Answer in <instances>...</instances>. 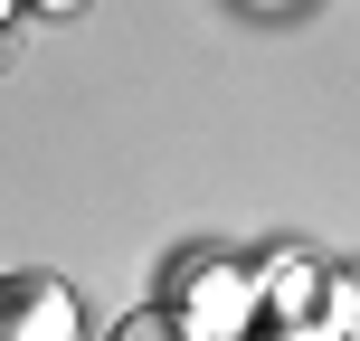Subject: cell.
<instances>
[{
	"instance_id": "obj_1",
	"label": "cell",
	"mask_w": 360,
	"mask_h": 341,
	"mask_svg": "<svg viewBox=\"0 0 360 341\" xmlns=\"http://www.w3.org/2000/svg\"><path fill=\"white\" fill-rule=\"evenodd\" d=\"M256 323L285 341H332L342 332V275H323L313 256H266L256 266Z\"/></svg>"
},
{
	"instance_id": "obj_2",
	"label": "cell",
	"mask_w": 360,
	"mask_h": 341,
	"mask_svg": "<svg viewBox=\"0 0 360 341\" xmlns=\"http://www.w3.org/2000/svg\"><path fill=\"white\" fill-rule=\"evenodd\" d=\"M171 313L199 341H237L256 323V266H228V256H199V266L171 275Z\"/></svg>"
},
{
	"instance_id": "obj_3",
	"label": "cell",
	"mask_w": 360,
	"mask_h": 341,
	"mask_svg": "<svg viewBox=\"0 0 360 341\" xmlns=\"http://www.w3.org/2000/svg\"><path fill=\"white\" fill-rule=\"evenodd\" d=\"M0 341H86V313L57 275H0Z\"/></svg>"
},
{
	"instance_id": "obj_4",
	"label": "cell",
	"mask_w": 360,
	"mask_h": 341,
	"mask_svg": "<svg viewBox=\"0 0 360 341\" xmlns=\"http://www.w3.org/2000/svg\"><path fill=\"white\" fill-rule=\"evenodd\" d=\"M105 341H199L190 323H180V313L171 304H143V313H124V323H114Z\"/></svg>"
},
{
	"instance_id": "obj_5",
	"label": "cell",
	"mask_w": 360,
	"mask_h": 341,
	"mask_svg": "<svg viewBox=\"0 0 360 341\" xmlns=\"http://www.w3.org/2000/svg\"><path fill=\"white\" fill-rule=\"evenodd\" d=\"M332 341H360V275H342V332Z\"/></svg>"
},
{
	"instance_id": "obj_6",
	"label": "cell",
	"mask_w": 360,
	"mask_h": 341,
	"mask_svg": "<svg viewBox=\"0 0 360 341\" xmlns=\"http://www.w3.org/2000/svg\"><path fill=\"white\" fill-rule=\"evenodd\" d=\"M38 10H76V0H38Z\"/></svg>"
},
{
	"instance_id": "obj_7",
	"label": "cell",
	"mask_w": 360,
	"mask_h": 341,
	"mask_svg": "<svg viewBox=\"0 0 360 341\" xmlns=\"http://www.w3.org/2000/svg\"><path fill=\"white\" fill-rule=\"evenodd\" d=\"M10 10H19V0H0V19H10Z\"/></svg>"
},
{
	"instance_id": "obj_8",
	"label": "cell",
	"mask_w": 360,
	"mask_h": 341,
	"mask_svg": "<svg viewBox=\"0 0 360 341\" xmlns=\"http://www.w3.org/2000/svg\"><path fill=\"white\" fill-rule=\"evenodd\" d=\"M266 10H275V0H266Z\"/></svg>"
}]
</instances>
